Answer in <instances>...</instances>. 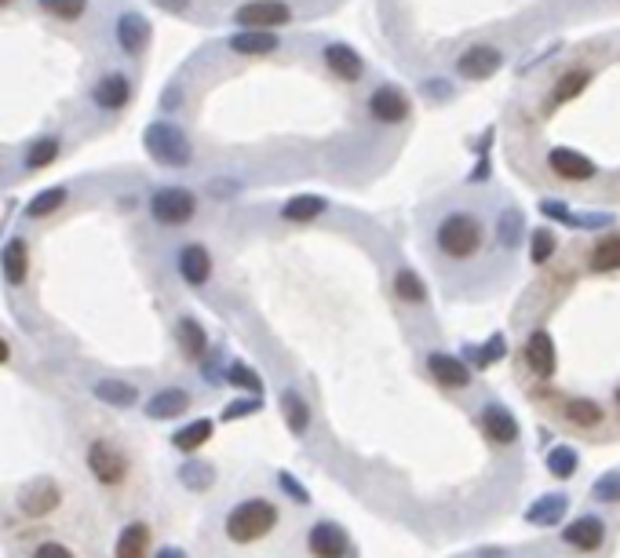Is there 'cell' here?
<instances>
[{
  "instance_id": "cell-1",
  "label": "cell",
  "mask_w": 620,
  "mask_h": 558,
  "mask_svg": "<svg viewBox=\"0 0 620 558\" xmlns=\"http://www.w3.org/2000/svg\"><path fill=\"white\" fill-rule=\"evenodd\" d=\"M507 146L533 190L620 205V30L558 51L526 81Z\"/></svg>"
},
{
  "instance_id": "cell-2",
  "label": "cell",
  "mask_w": 620,
  "mask_h": 558,
  "mask_svg": "<svg viewBox=\"0 0 620 558\" xmlns=\"http://www.w3.org/2000/svg\"><path fill=\"white\" fill-rule=\"evenodd\" d=\"M434 245H438L441 256L457 259V263L475 259L485 248V227H482L478 212H471V208L445 212L441 222H438V231H434Z\"/></svg>"
},
{
  "instance_id": "cell-3",
  "label": "cell",
  "mask_w": 620,
  "mask_h": 558,
  "mask_svg": "<svg viewBox=\"0 0 620 558\" xmlns=\"http://www.w3.org/2000/svg\"><path fill=\"white\" fill-rule=\"evenodd\" d=\"M143 146L150 150V157L157 164H168V169H187L194 161V146L187 139V132L179 125H168V121H157L143 132Z\"/></svg>"
},
{
  "instance_id": "cell-4",
  "label": "cell",
  "mask_w": 620,
  "mask_h": 558,
  "mask_svg": "<svg viewBox=\"0 0 620 558\" xmlns=\"http://www.w3.org/2000/svg\"><path fill=\"white\" fill-rule=\"evenodd\" d=\"M277 522V508L270 504V500H245V504H238L231 515H227V536L234 544H252L259 536H266Z\"/></svg>"
},
{
  "instance_id": "cell-5",
  "label": "cell",
  "mask_w": 620,
  "mask_h": 558,
  "mask_svg": "<svg viewBox=\"0 0 620 558\" xmlns=\"http://www.w3.org/2000/svg\"><path fill=\"white\" fill-rule=\"evenodd\" d=\"M150 212L157 222H164V227H183V222L194 219L197 212V201L190 190H179V187H168V190H157L153 201H150Z\"/></svg>"
},
{
  "instance_id": "cell-6",
  "label": "cell",
  "mask_w": 620,
  "mask_h": 558,
  "mask_svg": "<svg viewBox=\"0 0 620 558\" xmlns=\"http://www.w3.org/2000/svg\"><path fill=\"white\" fill-rule=\"evenodd\" d=\"M293 19L289 4L281 0H252V4H241L234 12V22L245 30H270V26H285Z\"/></svg>"
},
{
  "instance_id": "cell-7",
  "label": "cell",
  "mask_w": 620,
  "mask_h": 558,
  "mask_svg": "<svg viewBox=\"0 0 620 558\" xmlns=\"http://www.w3.org/2000/svg\"><path fill=\"white\" fill-rule=\"evenodd\" d=\"M88 467H92V475H95L102 485H118V482H125V475H128L125 453L114 449L109 441H95V445H92V449H88Z\"/></svg>"
},
{
  "instance_id": "cell-8",
  "label": "cell",
  "mask_w": 620,
  "mask_h": 558,
  "mask_svg": "<svg viewBox=\"0 0 620 558\" xmlns=\"http://www.w3.org/2000/svg\"><path fill=\"white\" fill-rule=\"evenodd\" d=\"M369 114L380 121V125H402L409 118V99L402 88L394 84H380L372 95H369Z\"/></svg>"
},
{
  "instance_id": "cell-9",
  "label": "cell",
  "mask_w": 620,
  "mask_h": 558,
  "mask_svg": "<svg viewBox=\"0 0 620 558\" xmlns=\"http://www.w3.org/2000/svg\"><path fill=\"white\" fill-rule=\"evenodd\" d=\"M19 508H22L26 515H33V519L48 515L51 508H59V485H55L51 478H33V482L22 485V493H19Z\"/></svg>"
},
{
  "instance_id": "cell-10",
  "label": "cell",
  "mask_w": 620,
  "mask_h": 558,
  "mask_svg": "<svg viewBox=\"0 0 620 558\" xmlns=\"http://www.w3.org/2000/svg\"><path fill=\"white\" fill-rule=\"evenodd\" d=\"M114 37H118L121 51L139 55V51H146L153 30H150V22H146L139 12H125V15H118V22H114Z\"/></svg>"
},
{
  "instance_id": "cell-11",
  "label": "cell",
  "mask_w": 620,
  "mask_h": 558,
  "mask_svg": "<svg viewBox=\"0 0 620 558\" xmlns=\"http://www.w3.org/2000/svg\"><path fill=\"white\" fill-rule=\"evenodd\" d=\"M314 558H344L347 554V533L336 522H318L307 536Z\"/></svg>"
},
{
  "instance_id": "cell-12",
  "label": "cell",
  "mask_w": 620,
  "mask_h": 558,
  "mask_svg": "<svg viewBox=\"0 0 620 558\" xmlns=\"http://www.w3.org/2000/svg\"><path fill=\"white\" fill-rule=\"evenodd\" d=\"M496 66H500V51H496L493 44H471V48L460 55V63H457V70H460L464 77H471V81L489 77Z\"/></svg>"
},
{
  "instance_id": "cell-13",
  "label": "cell",
  "mask_w": 620,
  "mask_h": 558,
  "mask_svg": "<svg viewBox=\"0 0 620 558\" xmlns=\"http://www.w3.org/2000/svg\"><path fill=\"white\" fill-rule=\"evenodd\" d=\"M602 540H606V526L595 515H584L566 529V544L577 551H595V547H602Z\"/></svg>"
},
{
  "instance_id": "cell-14",
  "label": "cell",
  "mask_w": 620,
  "mask_h": 558,
  "mask_svg": "<svg viewBox=\"0 0 620 558\" xmlns=\"http://www.w3.org/2000/svg\"><path fill=\"white\" fill-rule=\"evenodd\" d=\"M325 63H328V70L340 81H358L362 77V55L354 48H347V44H328L325 48Z\"/></svg>"
},
{
  "instance_id": "cell-15",
  "label": "cell",
  "mask_w": 620,
  "mask_h": 558,
  "mask_svg": "<svg viewBox=\"0 0 620 558\" xmlns=\"http://www.w3.org/2000/svg\"><path fill=\"white\" fill-rule=\"evenodd\" d=\"M179 274L187 277L190 285H205L208 282V274H212V256L205 245H187L179 252Z\"/></svg>"
},
{
  "instance_id": "cell-16",
  "label": "cell",
  "mask_w": 620,
  "mask_h": 558,
  "mask_svg": "<svg viewBox=\"0 0 620 558\" xmlns=\"http://www.w3.org/2000/svg\"><path fill=\"white\" fill-rule=\"evenodd\" d=\"M427 365H431V376H434L441 387H467V379H471L467 365H464L460 358H453V354H431Z\"/></svg>"
},
{
  "instance_id": "cell-17",
  "label": "cell",
  "mask_w": 620,
  "mask_h": 558,
  "mask_svg": "<svg viewBox=\"0 0 620 558\" xmlns=\"http://www.w3.org/2000/svg\"><path fill=\"white\" fill-rule=\"evenodd\" d=\"M482 427H485V434H489L493 441H500V445H511V441L519 438V423H515V416L507 413L503 405H489V409L482 413Z\"/></svg>"
},
{
  "instance_id": "cell-18",
  "label": "cell",
  "mask_w": 620,
  "mask_h": 558,
  "mask_svg": "<svg viewBox=\"0 0 620 558\" xmlns=\"http://www.w3.org/2000/svg\"><path fill=\"white\" fill-rule=\"evenodd\" d=\"M187 405H190V395H187V390L168 387V390H157V395L146 402V416H150V420H168V416H179Z\"/></svg>"
},
{
  "instance_id": "cell-19",
  "label": "cell",
  "mask_w": 620,
  "mask_h": 558,
  "mask_svg": "<svg viewBox=\"0 0 620 558\" xmlns=\"http://www.w3.org/2000/svg\"><path fill=\"white\" fill-rule=\"evenodd\" d=\"M128 95H132V84L121 74H109V77H102L95 84V95L92 99H95L99 109H121L128 102Z\"/></svg>"
},
{
  "instance_id": "cell-20",
  "label": "cell",
  "mask_w": 620,
  "mask_h": 558,
  "mask_svg": "<svg viewBox=\"0 0 620 558\" xmlns=\"http://www.w3.org/2000/svg\"><path fill=\"white\" fill-rule=\"evenodd\" d=\"M277 44L281 40L270 30H245V33L231 37V51H238V55H270V51H277Z\"/></svg>"
},
{
  "instance_id": "cell-21",
  "label": "cell",
  "mask_w": 620,
  "mask_h": 558,
  "mask_svg": "<svg viewBox=\"0 0 620 558\" xmlns=\"http://www.w3.org/2000/svg\"><path fill=\"white\" fill-rule=\"evenodd\" d=\"M318 215H325V197H318V194H296L281 208V219H289V222H310Z\"/></svg>"
},
{
  "instance_id": "cell-22",
  "label": "cell",
  "mask_w": 620,
  "mask_h": 558,
  "mask_svg": "<svg viewBox=\"0 0 620 558\" xmlns=\"http://www.w3.org/2000/svg\"><path fill=\"white\" fill-rule=\"evenodd\" d=\"M146 547H150V529L143 522H135L118 536L114 558H146Z\"/></svg>"
},
{
  "instance_id": "cell-23",
  "label": "cell",
  "mask_w": 620,
  "mask_h": 558,
  "mask_svg": "<svg viewBox=\"0 0 620 558\" xmlns=\"http://www.w3.org/2000/svg\"><path fill=\"white\" fill-rule=\"evenodd\" d=\"M95 398L106 402V405L128 409V405H135V387L125 383V379H99V383H95Z\"/></svg>"
},
{
  "instance_id": "cell-24",
  "label": "cell",
  "mask_w": 620,
  "mask_h": 558,
  "mask_svg": "<svg viewBox=\"0 0 620 558\" xmlns=\"http://www.w3.org/2000/svg\"><path fill=\"white\" fill-rule=\"evenodd\" d=\"M4 274H8V282L12 285H22L26 282V274H30V256H26V241L15 238L4 245Z\"/></svg>"
},
{
  "instance_id": "cell-25",
  "label": "cell",
  "mask_w": 620,
  "mask_h": 558,
  "mask_svg": "<svg viewBox=\"0 0 620 558\" xmlns=\"http://www.w3.org/2000/svg\"><path fill=\"white\" fill-rule=\"evenodd\" d=\"M70 201V190L66 187H51V190H40L33 201H30V219H48V215H55L63 205Z\"/></svg>"
},
{
  "instance_id": "cell-26",
  "label": "cell",
  "mask_w": 620,
  "mask_h": 558,
  "mask_svg": "<svg viewBox=\"0 0 620 558\" xmlns=\"http://www.w3.org/2000/svg\"><path fill=\"white\" fill-rule=\"evenodd\" d=\"M176 336H179V344H183V351H187L190 358H201V354H205V347H208V336H205V328H201V325H197L194 318H183V321H179Z\"/></svg>"
},
{
  "instance_id": "cell-27",
  "label": "cell",
  "mask_w": 620,
  "mask_h": 558,
  "mask_svg": "<svg viewBox=\"0 0 620 558\" xmlns=\"http://www.w3.org/2000/svg\"><path fill=\"white\" fill-rule=\"evenodd\" d=\"M281 413H285L289 431H296V434H303V431H307L310 413H307V402L296 395V390H285V395H281Z\"/></svg>"
},
{
  "instance_id": "cell-28",
  "label": "cell",
  "mask_w": 620,
  "mask_h": 558,
  "mask_svg": "<svg viewBox=\"0 0 620 558\" xmlns=\"http://www.w3.org/2000/svg\"><path fill=\"white\" fill-rule=\"evenodd\" d=\"M562 511H566V500H562V496H544V500H537V504L529 508L526 519L533 526H555L562 519Z\"/></svg>"
},
{
  "instance_id": "cell-29",
  "label": "cell",
  "mask_w": 620,
  "mask_h": 558,
  "mask_svg": "<svg viewBox=\"0 0 620 558\" xmlns=\"http://www.w3.org/2000/svg\"><path fill=\"white\" fill-rule=\"evenodd\" d=\"M208 438H212V420H194L190 427H183L172 438V445H176V449H183V453H190V449H201Z\"/></svg>"
},
{
  "instance_id": "cell-30",
  "label": "cell",
  "mask_w": 620,
  "mask_h": 558,
  "mask_svg": "<svg viewBox=\"0 0 620 558\" xmlns=\"http://www.w3.org/2000/svg\"><path fill=\"white\" fill-rule=\"evenodd\" d=\"M394 292H398L406 303H427V289L413 270H398L394 274Z\"/></svg>"
},
{
  "instance_id": "cell-31",
  "label": "cell",
  "mask_w": 620,
  "mask_h": 558,
  "mask_svg": "<svg viewBox=\"0 0 620 558\" xmlns=\"http://www.w3.org/2000/svg\"><path fill=\"white\" fill-rule=\"evenodd\" d=\"M55 157H59V139H37V143L26 150V169H30V172L48 169Z\"/></svg>"
},
{
  "instance_id": "cell-32",
  "label": "cell",
  "mask_w": 620,
  "mask_h": 558,
  "mask_svg": "<svg viewBox=\"0 0 620 558\" xmlns=\"http://www.w3.org/2000/svg\"><path fill=\"white\" fill-rule=\"evenodd\" d=\"M40 8L63 22H77L88 12V0H40Z\"/></svg>"
},
{
  "instance_id": "cell-33",
  "label": "cell",
  "mask_w": 620,
  "mask_h": 558,
  "mask_svg": "<svg viewBox=\"0 0 620 558\" xmlns=\"http://www.w3.org/2000/svg\"><path fill=\"white\" fill-rule=\"evenodd\" d=\"M547 471H551L555 478H570V475L577 471V453L570 449V445H558V449L547 457Z\"/></svg>"
},
{
  "instance_id": "cell-34",
  "label": "cell",
  "mask_w": 620,
  "mask_h": 558,
  "mask_svg": "<svg viewBox=\"0 0 620 558\" xmlns=\"http://www.w3.org/2000/svg\"><path fill=\"white\" fill-rule=\"evenodd\" d=\"M227 376H231V383H234V387H241V390H252V395H256V390L263 387V383H259V376H256V372H252V369H249L245 362H234V365L227 369Z\"/></svg>"
},
{
  "instance_id": "cell-35",
  "label": "cell",
  "mask_w": 620,
  "mask_h": 558,
  "mask_svg": "<svg viewBox=\"0 0 620 558\" xmlns=\"http://www.w3.org/2000/svg\"><path fill=\"white\" fill-rule=\"evenodd\" d=\"M595 496H598V500H620V478H616V475L602 478V482L595 485Z\"/></svg>"
},
{
  "instance_id": "cell-36",
  "label": "cell",
  "mask_w": 620,
  "mask_h": 558,
  "mask_svg": "<svg viewBox=\"0 0 620 558\" xmlns=\"http://www.w3.org/2000/svg\"><path fill=\"white\" fill-rule=\"evenodd\" d=\"M33 558H74V551L63 547V544H40Z\"/></svg>"
},
{
  "instance_id": "cell-37",
  "label": "cell",
  "mask_w": 620,
  "mask_h": 558,
  "mask_svg": "<svg viewBox=\"0 0 620 558\" xmlns=\"http://www.w3.org/2000/svg\"><path fill=\"white\" fill-rule=\"evenodd\" d=\"M259 405L256 402H234V405H227V413H223V420H238V416H245V413H256Z\"/></svg>"
},
{
  "instance_id": "cell-38",
  "label": "cell",
  "mask_w": 620,
  "mask_h": 558,
  "mask_svg": "<svg viewBox=\"0 0 620 558\" xmlns=\"http://www.w3.org/2000/svg\"><path fill=\"white\" fill-rule=\"evenodd\" d=\"M161 8H168V12H187L190 8V0H157Z\"/></svg>"
},
{
  "instance_id": "cell-39",
  "label": "cell",
  "mask_w": 620,
  "mask_h": 558,
  "mask_svg": "<svg viewBox=\"0 0 620 558\" xmlns=\"http://www.w3.org/2000/svg\"><path fill=\"white\" fill-rule=\"evenodd\" d=\"M281 485H285V489H289L293 496H300V500H307V493H303V489H300V485H296V482H293L289 475H281Z\"/></svg>"
},
{
  "instance_id": "cell-40",
  "label": "cell",
  "mask_w": 620,
  "mask_h": 558,
  "mask_svg": "<svg viewBox=\"0 0 620 558\" xmlns=\"http://www.w3.org/2000/svg\"><path fill=\"white\" fill-rule=\"evenodd\" d=\"M157 558H187V554H183V551H176V547H164Z\"/></svg>"
},
{
  "instance_id": "cell-41",
  "label": "cell",
  "mask_w": 620,
  "mask_h": 558,
  "mask_svg": "<svg viewBox=\"0 0 620 558\" xmlns=\"http://www.w3.org/2000/svg\"><path fill=\"white\" fill-rule=\"evenodd\" d=\"M8 354H12V351H8V344H4V340H0V365H4V362H8Z\"/></svg>"
},
{
  "instance_id": "cell-42",
  "label": "cell",
  "mask_w": 620,
  "mask_h": 558,
  "mask_svg": "<svg viewBox=\"0 0 620 558\" xmlns=\"http://www.w3.org/2000/svg\"><path fill=\"white\" fill-rule=\"evenodd\" d=\"M4 4H12V0H0V8H4Z\"/></svg>"
}]
</instances>
